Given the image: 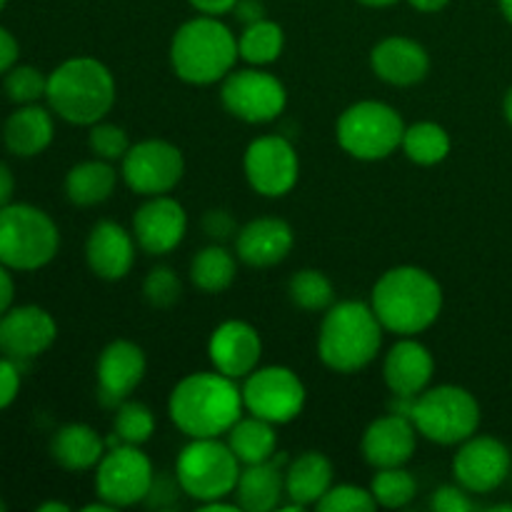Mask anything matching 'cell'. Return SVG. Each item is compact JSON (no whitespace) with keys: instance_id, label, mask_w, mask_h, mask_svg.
<instances>
[{"instance_id":"1","label":"cell","mask_w":512,"mask_h":512,"mask_svg":"<svg viewBox=\"0 0 512 512\" xmlns=\"http://www.w3.org/2000/svg\"><path fill=\"white\" fill-rule=\"evenodd\" d=\"M243 390L218 373H190L168 398V415L188 438H220L243 418Z\"/></svg>"},{"instance_id":"16","label":"cell","mask_w":512,"mask_h":512,"mask_svg":"<svg viewBox=\"0 0 512 512\" xmlns=\"http://www.w3.org/2000/svg\"><path fill=\"white\" fill-rule=\"evenodd\" d=\"M58 323L40 305H18L0 315V353L15 363H30L53 348Z\"/></svg>"},{"instance_id":"41","label":"cell","mask_w":512,"mask_h":512,"mask_svg":"<svg viewBox=\"0 0 512 512\" xmlns=\"http://www.w3.org/2000/svg\"><path fill=\"white\" fill-rule=\"evenodd\" d=\"M430 508L435 512H470L475 510V503L470 500V493L465 488L455 485H443L430 498Z\"/></svg>"},{"instance_id":"8","label":"cell","mask_w":512,"mask_h":512,"mask_svg":"<svg viewBox=\"0 0 512 512\" xmlns=\"http://www.w3.org/2000/svg\"><path fill=\"white\" fill-rule=\"evenodd\" d=\"M240 478V460L220 438H190L175 460V483L198 505L230 498Z\"/></svg>"},{"instance_id":"11","label":"cell","mask_w":512,"mask_h":512,"mask_svg":"<svg viewBox=\"0 0 512 512\" xmlns=\"http://www.w3.org/2000/svg\"><path fill=\"white\" fill-rule=\"evenodd\" d=\"M95 470V495L115 510L148 500L155 485L153 463L140 445L120 443L105 450Z\"/></svg>"},{"instance_id":"20","label":"cell","mask_w":512,"mask_h":512,"mask_svg":"<svg viewBox=\"0 0 512 512\" xmlns=\"http://www.w3.org/2000/svg\"><path fill=\"white\" fill-rule=\"evenodd\" d=\"M435 373V358L415 335L398 340L388 350L383 363V378L390 393L400 400L418 398L423 390H428Z\"/></svg>"},{"instance_id":"36","label":"cell","mask_w":512,"mask_h":512,"mask_svg":"<svg viewBox=\"0 0 512 512\" xmlns=\"http://www.w3.org/2000/svg\"><path fill=\"white\" fill-rule=\"evenodd\" d=\"M113 433L118 435L120 443L143 445L153 438L155 433V415L153 410L138 400H128L115 410Z\"/></svg>"},{"instance_id":"32","label":"cell","mask_w":512,"mask_h":512,"mask_svg":"<svg viewBox=\"0 0 512 512\" xmlns=\"http://www.w3.org/2000/svg\"><path fill=\"white\" fill-rule=\"evenodd\" d=\"M400 148H403L405 158L413 160L415 165L428 168V165H438L448 158L453 140H450L448 130L443 125L433 123V120H420V123L405 125Z\"/></svg>"},{"instance_id":"49","label":"cell","mask_w":512,"mask_h":512,"mask_svg":"<svg viewBox=\"0 0 512 512\" xmlns=\"http://www.w3.org/2000/svg\"><path fill=\"white\" fill-rule=\"evenodd\" d=\"M418 13H440L450 0H408Z\"/></svg>"},{"instance_id":"25","label":"cell","mask_w":512,"mask_h":512,"mask_svg":"<svg viewBox=\"0 0 512 512\" xmlns=\"http://www.w3.org/2000/svg\"><path fill=\"white\" fill-rule=\"evenodd\" d=\"M53 110L38 103L18 105L3 125V143L18 158H35L53 143Z\"/></svg>"},{"instance_id":"22","label":"cell","mask_w":512,"mask_h":512,"mask_svg":"<svg viewBox=\"0 0 512 512\" xmlns=\"http://www.w3.org/2000/svg\"><path fill=\"white\" fill-rule=\"evenodd\" d=\"M135 235L115 220H100L85 240L88 268L103 280H123L135 265Z\"/></svg>"},{"instance_id":"44","label":"cell","mask_w":512,"mask_h":512,"mask_svg":"<svg viewBox=\"0 0 512 512\" xmlns=\"http://www.w3.org/2000/svg\"><path fill=\"white\" fill-rule=\"evenodd\" d=\"M18 55H20L18 40H15V35L10 33L8 28L0 25V75H5L15 63H18Z\"/></svg>"},{"instance_id":"39","label":"cell","mask_w":512,"mask_h":512,"mask_svg":"<svg viewBox=\"0 0 512 512\" xmlns=\"http://www.w3.org/2000/svg\"><path fill=\"white\" fill-rule=\"evenodd\" d=\"M320 512H373L378 508L373 493L360 485H333L315 505Z\"/></svg>"},{"instance_id":"23","label":"cell","mask_w":512,"mask_h":512,"mask_svg":"<svg viewBox=\"0 0 512 512\" xmlns=\"http://www.w3.org/2000/svg\"><path fill=\"white\" fill-rule=\"evenodd\" d=\"M295 245V233L283 218H255L235 235V253L250 268H273L283 263Z\"/></svg>"},{"instance_id":"53","label":"cell","mask_w":512,"mask_h":512,"mask_svg":"<svg viewBox=\"0 0 512 512\" xmlns=\"http://www.w3.org/2000/svg\"><path fill=\"white\" fill-rule=\"evenodd\" d=\"M498 5H500V10H503L505 20L512 25V0H498Z\"/></svg>"},{"instance_id":"18","label":"cell","mask_w":512,"mask_h":512,"mask_svg":"<svg viewBox=\"0 0 512 512\" xmlns=\"http://www.w3.org/2000/svg\"><path fill=\"white\" fill-rule=\"evenodd\" d=\"M208 358L218 373L233 380L248 378L263 358V340L245 320H225L210 335Z\"/></svg>"},{"instance_id":"4","label":"cell","mask_w":512,"mask_h":512,"mask_svg":"<svg viewBox=\"0 0 512 512\" xmlns=\"http://www.w3.org/2000/svg\"><path fill=\"white\" fill-rule=\"evenodd\" d=\"M240 58L238 38L215 15L190 18L170 40V65L180 80L190 85L223 83Z\"/></svg>"},{"instance_id":"34","label":"cell","mask_w":512,"mask_h":512,"mask_svg":"<svg viewBox=\"0 0 512 512\" xmlns=\"http://www.w3.org/2000/svg\"><path fill=\"white\" fill-rule=\"evenodd\" d=\"M288 295L293 305L308 313H323L335 303V290L323 270L303 268L290 278Z\"/></svg>"},{"instance_id":"51","label":"cell","mask_w":512,"mask_h":512,"mask_svg":"<svg viewBox=\"0 0 512 512\" xmlns=\"http://www.w3.org/2000/svg\"><path fill=\"white\" fill-rule=\"evenodd\" d=\"M503 113H505V120L512 125V85L508 88V93H505V100H503Z\"/></svg>"},{"instance_id":"45","label":"cell","mask_w":512,"mask_h":512,"mask_svg":"<svg viewBox=\"0 0 512 512\" xmlns=\"http://www.w3.org/2000/svg\"><path fill=\"white\" fill-rule=\"evenodd\" d=\"M233 15L243 25L258 23V20L265 18V5L260 0H238L233 8Z\"/></svg>"},{"instance_id":"52","label":"cell","mask_w":512,"mask_h":512,"mask_svg":"<svg viewBox=\"0 0 512 512\" xmlns=\"http://www.w3.org/2000/svg\"><path fill=\"white\" fill-rule=\"evenodd\" d=\"M358 3L368 5V8H390V5L400 3V0H358Z\"/></svg>"},{"instance_id":"38","label":"cell","mask_w":512,"mask_h":512,"mask_svg":"<svg viewBox=\"0 0 512 512\" xmlns=\"http://www.w3.org/2000/svg\"><path fill=\"white\" fill-rule=\"evenodd\" d=\"M143 295L153 308L168 310L180 300V295H183V285H180V278L175 275L173 268H168V265H158V268H153L148 275H145Z\"/></svg>"},{"instance_id":"14","label":"cell","mask_w":512,"mask_h":512,"mask_svg":"<svg viewBox=\"0 0 512 512\" xmlns=\"http://www.w3.org/2000/svg\"><path fill=\"white\" fill-rule=\"evenodd\" d=\"M248 185L263 198H283L298 185L300 160L293 143L283 135H260L243 158Z\"/></svg>"},{"instance_id":"19","label":"cell","mask_w":512,"mask_h":512,"mask_svg":"<svg viewBox=\"0 0 512 512\" xmlns=\"http://www.w3.org/2000/svg\"><path fill=\"white\" fill-rule=\"evenodd\" d=\"M418 435V428L405 413L383 415V418L373 420L365 428L363 443H360L365 463L373 465L375 470L400 468L413 458L415 448H418Z\"/></svg>"},{"instance_id":"42","label":"cell","mask_w":512,"mask_h":512,"mask_svg":"<svg viewBox=\"0 0 512 512\" xmlns=\"http://www.w3.org/2000/svg\"><path fill=\"white\" fill-rule=\"evenodd\" d=\"M20 393V363L0 355V410L10 408Z\"/></svg>"},{"instance_id":"3","label":"cell","mask_w":512,"mask_h":512,"mask_svg":"<svg viewBox=\"0 0 512 512\" xmlns=\"http://www.w3.org/2000/svg\"><path fill=\"white\" fill-rule=\"evenodd\" d=\"M383 325L373 305L340 300L325 310L318 333V355L335 373H358L368 368L383 345Z\"/></svg>"},{"instance_id":"50","label":"cell","mask_w":512,"mask_h":512,"mask_svg":"<svg viewBox=\"0 0 512 512\" xmlns=\"http://www.w3.org/2000/svg\"><path fill=\"white\" fill-rule=\"evenodd\" d=\"M38 512H70V505L58 503V500H50V503H43Z\"/></svg>"},{"instance_id":"17","label":"cell","mask_w":512,"mask_h":512,"mask_svg":"<svg viewBox=\"0 0 512 512\" xmlns=\"http://www.w3.org/2000/svg\"><path fill=\"white\" fill-rule=\"evenodd\" d=\"M188 233V213L170 195L148 198L133 215L135 243L148 255H168Z\"/></svg>"},{"instance_id":"35","label":"cell","mask_w":512,"mask_h":512,"mask_svg":"<svg viewBox=\"0 0 512 512\" xmlns=\"http://www.w3.org/2000/svg\"><path fill=\"white\" fill-rule=\"evenodd\" d=\"M370 493L380 508L398 510L413 503L415 495H418V480L403 465L400 468H380L370 483Z\"/></svg>"},{"instance_id":"47","label":"cell","mask_w":512,"mask_h":512,"mask_svg":"<svg viewBox=\"0 0 512 512\" xmlns=\"http://www.w3.org/2000/svg\"><path fill=\"white\" fill-rule=\"evenodd\" d=\"M13 295H15L13 275H10L8 265L0 263V315H3L8 308H13Z\"/></svg>"},{"instance_id":"28","label":"cell","mask_w":512,"mask_h":512,"mask_svg":"<svg viewBox=\"0 0 512 512\" xmlns=\"http://www.w3.org/2000/svg\"><path fill=\"white\" fill-rule=\"evenodd\" d=\"M105 440L85 423L63 425L50 440V455L60 468L70 473H85L98 468L105 455Z\"/></svg>"},{"instance_id":"30","label":"cell","mask_w":512,"mask_h":512,"mask_svg":"<svg viewBox=\"0 0 512 512\" xmlns=\"http://www.w3.org/2000/svg\"><path fill=\"white\" fill-rule=\"evenodd\" d=\"M228 445L235 453V458L243 465L265 463L275 458L278 450V433L275 425L263 418H240L233 428L228 430Z\"/></svg>"},{"instance_id":"21","label":"cell","mask_w":512,"mask_h":512,"mask_svg":"<svg viewBox=\"0 0 512 512\" xmlns=\"http://www.w3.org/2000/svg\"><path fill=\"white\" fill-rule=\"evenodd\" d=\"M370 68L383 83L410 88L428 78L430 55L418 40L390 35L370 50Z\"/></svg>"},{"instance_id":"2","label":"cell","mask_w":512,"mask_h":512,"mask_svg":"<svg viewBox=\"0 0 512 512\" xmlns=\"http://www.w3.org/2000/svg\"><path fill=\"white\" fill-rule=\"evenodd\" d=\"M370 305L388 333L420 335L443 313V285L418 265H398L378 278Z\"/></svg>"},{"instance_id":"26","label":"cell","mask_w":512,"mask_h":512,"mask_svg":"<svg viewBox=\"0 0 512 512\" xmlns=\"http://www.w3.org/2000/svg\"><path fill=\"white\" fill-rule=\"evenodd\" d=\"M333 488V463L328 455L318 453V450H305L298 458L290 460L288 470H285V495L290 503L308 508V505H318L328 490Z\"/></svg>"},{"instance_id":"40","label":"cell","mask_w":512,"mask_h":512,"mask_svg":"<svg viewBox=\"0 0 512 512\" xmlns=\"http://www.w3.org/2000/svg\"><path fill=\"white\" fill-rule=\"evenodd\" d=\"M88 145L93 150L95 158H103L108 163H115V160H123L125 153L130 150V138L125 133V128L115 123H95L90 125V133H88Z\"/></svg>"},{"instance_id":"31","label":"cell","mask_w":512,"mask_h":512,"mask_svg":"<svg viewBox=\"0 0 512 512\" xmlns=\"http://www.w3.org/2000/svg\"><path fill=\"white\" fill-rule=\"evenodd\" d=\"M238 263L230 250L223 245H208L190 260V283L208 295L225 293L235 283Z\"/></svg>"},{"instance_id":"29","label":"cell","mask_w":512,"mask_h":512,"mask_svg":"<svg viewBox=\"0 0 512 512\" xmlns=\"http://www.w3.org/2000/svg\"><path fill=\"white\" fill-rule=\"evenodd\" d=\"M115 185H118V170L103 158L83 160L65 175V195L78 208L105 203L115 193Z\"/></svg>"},{"instance_id":"13","label":"cell","mask_w":512,"mask_h":512,"mask_svg":"<svg viewBox=\"0 0 512 512\" xmlns=\"http://www.w3.org/2000/svg\"><path fill=\"white\" fill-rule=\"evenodd\" d=\"M120 175L133 193L143 198L168 195L185 175V158L178 145L150 138L130 145L120 160Z\"/></svg>"},{"instance_id":"54","label":"cell","mask_w":512,"mask_h":512,"mask_svg":"<svg viewBox=\"0 0 512 512\" xmlns=\"http://www.w3.org/2000/svg\"><path fill=\"white\" fill-rule=\"evenodd\" d=\"M5 5H8V0H0V10H3Z\"/></svg>"},{"instance_id":"37","label":"cell","mask_w":512,"mask_h":512,"mask_svg":"<svg viewBox=\"0 0 512 512\" xmlns=\"http://www.w3.org/2000/svg\"><path fill=\"white\" fill-rule=\"evenodd\" d=\"M3 88L10 103L15 105L38 103V100L45 98V93H48V75H43V70H38L35 65L15 63L13 68L5 73Z\"/></svg>"},{"instance_id":"55","label":"cell","mask_w":512,"mask_h":512,"mask_svg":"<svg viewBox=\"0 0 512 512\" xmlns=\"http://www.w3.org/2000/svg\"><path fill=\"white\" fill-rule=\"evenodd\" d=\"M5 510V503H3V500H0V512H3Z\"/></svg>"},{"instance_id":"10","label":"cell","mask_w":512,"mask_h":512,"mask_svg":"<svg viewBox=\"0 0 512 512\" xmlns=\"http://www.w3.org/2000/svg\"><path fill=\"white\" fill-rule=\"evenodd\" d=\"M220 103L233 118L260 125L280 118L288 105V90L278 75L250 65L225 75L220 85Z\"/></svg>"},{"instance_id":"48","label":"cell","mask_w":512,"mask_h":512,"mask_svg":"<svg viewBox=\"0 0 512 512\" xmlns=\"http://www.w3.org/2000/svg\"><path fill=\"white\" fill-rule=\"evenodd\" d=\"M15 193V178H13V170L0 160V208L8 205L13 200Z\"/></svg>"},{"instance_id":"15","label":"cell","mask_w":512,"mask_h":512,"mask_svg":"<svg viewBox=\"0 0 512 512\" xmlns=\"http://www.w3.org/2000/svg\"><path fill=\"white\" fill-rule=\"evenodd\" d=\"M512 468V455L508 445L490 435H478L460 443L453 458L455 483L468 493L488 495L508 480Z\"/></svg>"},{"instance_id":"27","label":"cell","mask_w":512,"mask_h":512,"mask_svg":"<svg viewBox=\"0 0 512 512\" xmlns=\"http://www.w3.org/2000/svg\"><path fill=\"white\" fill-rule=\"evenodd\" d=\"M233 495L238 508L245 512L278 510L285 495V470H280L275 460L245 465Z\"/></svg>"},{"instance_id":"5","label":"cell","mask_w":512,"mask_h":512,"mask_svg":"<svg viewBox=\"0 0 512 512\" xmlns=\"http://www.w3.org/2000/svg\"><path fill=\"white\" fill-rule=\"evenodd\" d=\"M115 78L110 68L100 60L78 55L60 63L48 75L50 110L70 125H95L113 110Z\"/></svg>"},{"instance_id":"12","label":"cell","mask_w":512,"mask_h":512,"mask_svg":"<svg viewBox=\"0 0 512 512\" xmlns=\"http://www.w3.org/2000/svg\"><path fill=\"white\" fill-rule=\"evenodd\" d=\"M243 405L250 415L273 425L293 423L305 408V385L285 365L255 368L243 383Z\"/></svg>"},{"instance_id":"7","label":"cell","mask_w":512,"mask_h":512,"mask_svg":"<svg viewBox=\"0 0 512 512\" xmlns=\"http://www.w3.org/2000/svg\"><path fill=\"white\" fill-rule=\"evenodd\" d=\"M410 420L425 440L438 445H460L480 428V403L460 385L428 388L410 400Z\"/></svg>"},{"instance_id":"6","label":"cell","mask_w":512,"mask_h":512,"mask_svg":"<svg viewBox=\"0 0 512 512\" xmlns=\"http://www.w3.org/2000/svg\"><path fill=\"white\" fill-rule=\"evenodd\" d=\"M60 230L45 210L30 203L0 208V263L10 270H40L58 255Z\"/></svg>"},{"instance_id":"43","label":"cell","mask_w":512,"mask_h":512,"mask_svg":"<svg viewBox=\"0 0 512 512\" xmlns=\"http://www.w3.org/2000/svg\"><path fill=\"white\" fill-rule=\"evenodd\" d=\"M203 228L210 238H228L230 233L235 230L233 218H230L228 210H208L203 218Z\"/></svg>"},{"instance_id":"9","label":"cell","mask_w":512,"mask_h":512,"mask_svg":"<svg viewBox=\"0 0 512 512\" xmlns=\"http://www.w3.org/2000/svg\"><path fill=\"white\" fill-rule=\"evenodd\" d=\"M405 135V123L393 105L383 100H360L345 108L335 123L338 145L350 158L385 160L400 148Z\"/></svg>"},{"instance_id":"33","label":"cell","mask_w":512,"mask_h":512,"mask_svg":"<svg viewBox=\"0 0 512 512\" xmlns=\"http://www.w3.org/2000/svg\"><path fill=\"white\" fill-rule=\"evenodd\" d=\"M285 48V33L275 20H258V23L245 25L243 33L238 38V50L240 58L248 65H258V68H265V65L275 63V60L283 55Z\"/></svg>"},{"instance_id":"46","label":"cell","mask_w":512,"mask_h":512,"mask_svg":"<svg viewBox=\"0 0 512 512\" xmlns=\"http://www.w3.org/2000/svg\"><path fill=\"white\" fill-rule=\"evenodd\" d=\"M188 3L193 5L200 15H215V18H220V15L225 13H233L238 0H188Z\"/></svg>"},{"instance_id":"24","label":"cell","mask_w":512,"mask_h":512,"mask_svg":"<svg viewBox=\"0 0 512 512\" xmlns=\"http://www.w3.org/2000/svg\"><path fill=\"white\" fill-rule=\"evenodd\" d=\"M148 360L143 348L133 340H113L100 353L95 375H98L100 393L108 400H125L135 393L145 378Z\"/></svg>"}]
</instances>
